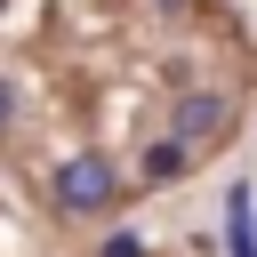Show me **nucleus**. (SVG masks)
Listing matches in <instances>:
<instances>
[{
    "label": "nucleus",
    "mask_w": 257,
    "mask_h": 257,
    "mask_svg": "<svg viewBox=\"0 0 257 257\" xmlns=\"http://www.w3.org/2000/svg\"><path fill=\"white\" fill-rule=\"evenodd\" d=\"M56 201H64L72 217L112 209V161H104V153H72V161L56 169Z\"/></svg>",
    "instance_id": "nucleus-1"
},
{
    "label": "nucleus",
    "mask_w": 257,
    "mask_h": 257,
    "mask_svg": "<svg viewBox=\"0 0 257 257\" xmlns=\"http://www.w3.org/2000/svg\"><path fill=\"white\" fill-rule=\"evenodd\" d=\"M225 120H233L225 96H185V104H177V137H185V145H209Z\"/></svg>",
    "instance_id": "nucleus-2"
},
{
    "label": "nucleus",
    "mask_w": 257,
    "mask_h": 257,
    "mask_svg": "<svg viewBox=\"0 0 257 257\" xmlns=\"http://www.w3.org/2000/svg\"><path fill=\"white\" fill-rule=\"evenodd\" d=\"M225 249H233V257H257V193H249V185L225 193Z\"/></svg>",
    "instance_id": "nucleus-3"
},
{
    "label": "nucleus",
    "mask_w": 257,
    "mask_h": 257,
    "mask_svg": "<svg viewBox=\"0 0 257 257\" xmlns=\"http://www.w3.org/2000/svg\"><path fill=\"white\" fill-rule=\"evenodd\" d=\"M185 161H193V145H185V137L169 128V137H161V145L145 153V177H153V185H169V177H185Z\"/></svg>",
    "instance_id": "nucleus-4"
},
{
    "label": "nucleus",
    "mask_w": 257,
    "mask_h": 257,
    "mask_svg": "<svg viewBox=\"0 0 257 257\" xmlns=\"http://www.w3.org/2000/svg\"><path fill=\"white\" fill-rule=\"evenodd\" d=\"M96 257H145V241H137V233H112V241H104Z\"/></svg>",
    "instance_id": "nucleus-5"
},
{
    "label": "nucleus",
    "mask_w": 257,
    "mask_h": 257,
    "mask_svg": "<svg viewBox=\"0 0 257 257\" xmlns=\"http://www.w3.org/2000/svg\"><path fill=\"white\" fill-rule=\"evenodd\" d=\"M8 120H16V80L0 72V128H8Z\"/></svg>",
    "instance_id": "nucleus-6"
},
{
    "label": "nucleus",
    "mask_w": 257,
    "mask_h": 257,
    "mask_svg": "<svg viewBox=\"0 0 257 257\" xmlns=\"http://www.w3.org/2000/svg\"><path fill=\"white\" fill-rule=\"evenodd\" d=\"M161 8H177V0H161Z\"/></svg>",
    "instance_id": "nucleus-7"
}]
</instances>
